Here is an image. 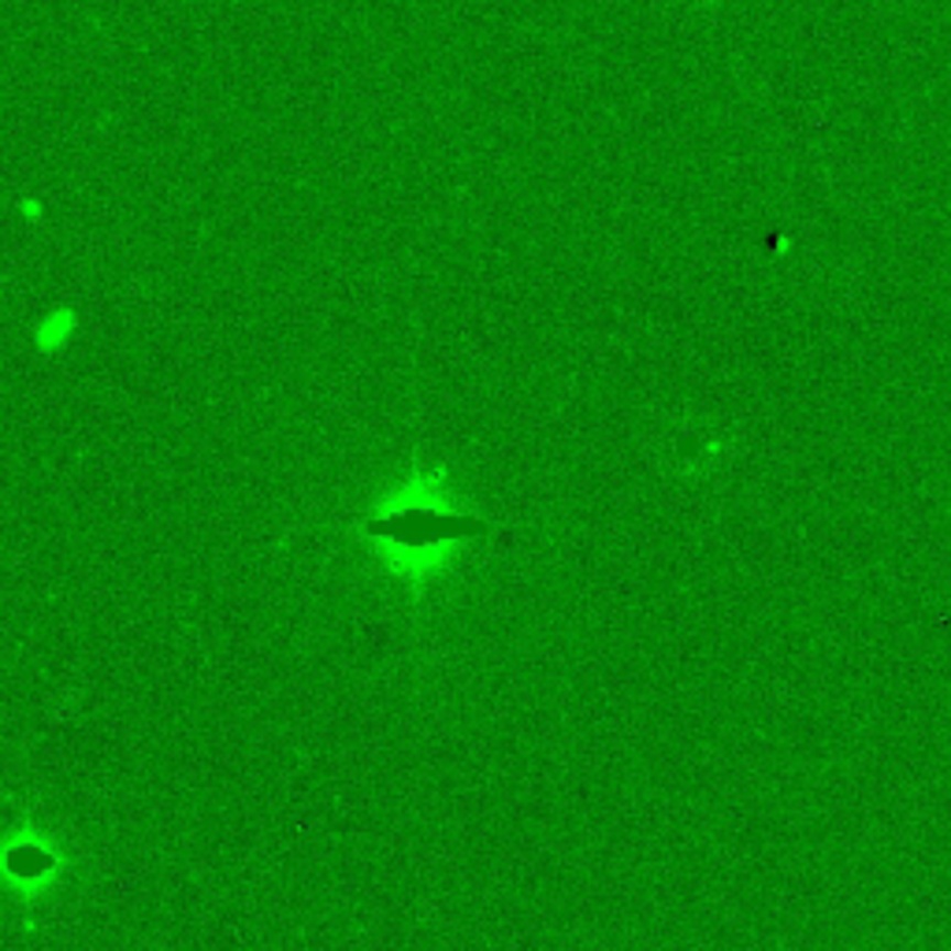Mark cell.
Segmentation results:
<instances>
[{
  "label": "cell",
  "mask_w": 951,
  "mask_h": 951,
  "mask_svg": "<svg viewBox=\"0 0 951 951\" xmlns=\"http://www.w3.org/2000/svg\"><path fill=\"white\" fill-rule=\"evenodd\" d=\"M4 870H8V885H12L15 892L23 888L26 899H34L37 892L53 885V877H59L64 859H59V851L48 844V840H37L34 832H30L26 840L23 837L8 840Z\"/></svg>",
  "instance_id": "2"
},
{
  "label": "cell",
  "mask_w": 951,
  "mask_h": 951,
  "mask_svg": "<svg viewBox=\"0 0 951 951\" xmlns=\"http://www.w3.org/2000/svg\"><path fill=\"white\" fill-rule=\"evenodd\" d=\"M476 528L480 521L461 517L446 505L439 483L431 488L416 483V491H402L369 521L375 554H383L398 577H424L439 569L442 550H458L464 539H472Z\"/></svg>",
  "instance_id": "1"
},
{
  "label": "cell",
  "mask_w": 951,
  "mask_h": 951,
  "mask_svg": "<svg viewBox=\"0 0 951 951\" xmlns=\"http://www.w3.org/2000/svg\"><path fill=\"white\" fill-rule=\"evenodd\" d=\"M75 327H78V320H75V313H72V309H53L42 324L34 327V342H37V350H45V353L64 350L67 339H72V335H75Z\"/></svg>",
  "instance_id": "3"
},
{
  "label": "cell",
  "mask_w": 951,
  "mask_h": 951,
  "mask_svg": "<svg viewBox=\"0 0 951 951\" xmlns=\"http://www.w3.org/2000/svg\"><path fill=\"white\" fill-rule=\"evenodd\" d=\"M699 4H718V0H699Z\"/></svg>",
  "instance_id": "4"
}]
</instances>
